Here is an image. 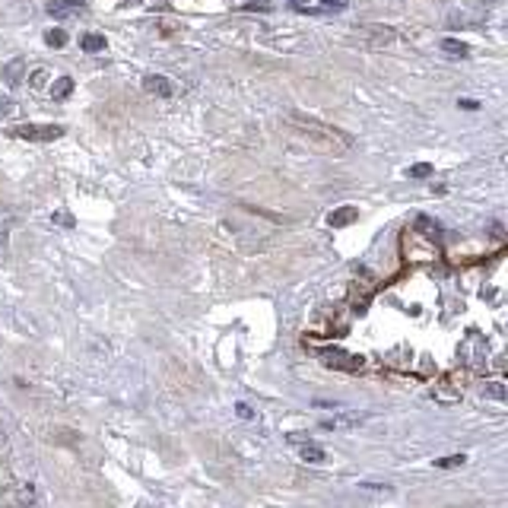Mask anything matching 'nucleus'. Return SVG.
Listing matches in <instances>:
<instances>
[{
  "label": "nucleus",
  "mask_w": 508,
  "mask_h": 508,
  "mask_svg": "<svg viewBox=\"0 0 508 508\" xmlns=\"http://www.w3.org/2000/svg\"><path fill=\"white\" fill-rule=\"evenodd\" d=\"M289 124L312 143L314 150H324V153H346L350 150L353 137L344 134V130H337V127L324 124V121H314V118H305V115H292Z\"/></svg>",
  "instance_id": "nucleus-1"
},
{
  "label": "nucleus",
  "mask_w": 508,
  "mask_h": 508,
  "mask_svg": "<svg viewBox=\"0 0 508 508\" xmlns=\"http://www.w3.org/2000/svg\"><path fill=\"white\" fill-rule=\"evenodd\" d=\"M356 35L369 48H388L397 42V32L391 26H356Z\"/></svg>",
  "instance_id": "nucleus-2"
},
{
  "label": "nucleus",
  "mask_w": 508,
  "mask_h": 508,
  "mask_svg": "<svg viewBox=\"0 0 508 508\" xmlns=\"http://www.w3.org/2000/svg\"><path fill=\"white\" fill-rule=\"evenodd\" d=\"M321 362L324 366H330V369H344V372H356V369H362V359L350 356V353H344V350H324Z\"/></svg>",
  "instance_id": "nucleus-3"
},
{
  "label": "nucleus",
  "mask_w": 508,
  "mask_h": 508,
  "mask_svg": "<svg viewBox=\"0 0 508 508\" xmlns=\"http://www.w3.org/2000/svg\"><path fill=\"white\" fill-rule=\"evenodd\" d=\"M60 134H64V127H42V124H23V127H16V137H23V140H38V143L58 140Z\"/></svg>",
  "instance_id": "nucleus-4"
},
{
  "label": "nucleus",
  "mask_w": 508,
  "mask_h": 508,
  "mask_svg": "<svg viewBox=\"0 0 508 508\" xmlns=\"http://www.w3.org/2000/svg\"><path fill=\"white\" fill-rule=\"evenodd\" d=\"M143 90H146V96L169 99L175 92V86H172V80H165V76H159V74H150L146 80H143Z\"/></svg>",
  "instance_id": "nucleus-5"
},
{
  "label": "nucleus",
  "mask_w": 508,
  "mask_h": 508,
  "mask_svg": "<svg viewBox=\"0 0 508 508\" xmlns=\"http://www.w3.org/2000/svg\"><path fill=\"white\" fill-rule=\"evenodd\" d=\"M299 457L305 464H328V451H324L321 445H314V441H299Z\"/></svg>",
  "instance_id": "nucleus-6"
},
{
  "label": "nucleus",
  "mask_w": 508,
  "mask_h": 508,
  "mask_svg": "<svg viewBox=\"0 0 508 508\" xmlns=\"http://www.w3.org/2000/svg\"><path fill=\"white\" fill-rule=\"evenodd\" d=\"M356 219H359V210L356 207H337L334 213L328 217V223L334 226V229H344V226L356 223Z\"/></svg>",
  "instance_id": "nucleus-7"
},
{
  "label": "nucleus",
  "mask_w": 508,
  "mask_h": 508,
  "mask_svg": "<svg viewBox=\"0 0 508 508\" xmlns=\"http://www.w3.org/2000/svg\"><path fill=\"white\" fill-rule=\"evenodd\" d=\"M366 416H359V413H340V416H334V419H324L321 426L324 429H350V426H359Z\"/></svg>",
  "instance_id": "nucleus-8"
},
{
  "label": "nucleus",
  "mask_w": 508,
  "mask_h": 508,
  "mask_svg": "<svg viewBox=\"0 0 508 508\" xmlns=\"http://www.w3.org/2000/svg\"><path fill=\"white\" fill-rule=\"evenodd\" d=\"M483 397L499 400V404H508V384H502V381H486V384H483Z\"/></svg>",
  "instance_id": "nucleus-9"
},
{
  "label": "nucleus",
  "mask_w": 508,
  "mask_h": 508,
  "mask_svg": "<svg viewBox=\"0 0 508 508\" xmlns=\"http://www.w3.org/2000/svg\"><path fill=\"white\" fill-rule=\"evenodd\" d=\"M13 213L10 210H0V248H7L10 242V229H13Z\"/></svg>",
  "instance_id": "nucleus-10"
},
{
  "label": "nucleus",
  "mask_w": 508,
  "mask_h": 508,
  "mask_svg": "<svg viewBox=\"0 0 508 508\" xmlns=\"http://www.w3.org/2000/svg\"><path fill=\"white\" fill-rule=\"evenodd\" d=\"M80 45H83V51H90V54L92 51H105V48H108V45H105V35H92V32H86V35L80 38Z\"/></svg>",
  "instance_id": "nucleus-11"
},
{
  "label": "nucleus",
  "mask_w": 508,
  "mask_h": 508,
  "mask_svg": "<svg viewBox=\"0 0 508 508\" xmlns=\"http://www.w3.org/2000/svg\"><path fill=\"white\" fill-rule=\"evenodd\" d=\"M70 92H74V80H70V76H60V80L51 86V99H67Z\"/></svg>",
  "instance_id": "nucleus-12"
},
{
  "label": "nucleus",
  "mask_w": 508,
  "mask_h": 508,
  "mask_svg": "<svg viewBox=\"0 0 508 508\" xmlns=\"http://www.w3.org/2000/svg\"><path fill=\"white\" fill-rule=\"evenodd\" d=\"M441 51H445V54H461V58H467V45H464V42H457V38H445V42H441Z\"/></svg>",
  "instance_id": "nucleus-13"
},
{
  "label": "nucleus",
  "mask_w": 508,
  "mask_h": 508,
  "mask_svg": "<svg viewBox=\"0 0 508 508\" xmlns=\"http://www.w3.org/2000/svg\"><path fill=\"white\" fill-rule=\"evenodd\" d=\"M45 42L51 48H64V45H67V32H64V29H48L45 32Z\"/></svg>",
  "instance_id": "nucleus-14"
},
{
  "label": "nucleus",
  "mask_w": 508,
  "mask_h": 508,
  "mask_svg": "<svg viewBox=\"0 0 508 508\" xmlns=\"http://www.w3.org/2000/svg\"><path fill=\"white\" fill-rule=\"evenodd\" d=\"M83 0H48V10H51L54 16H60L64 10H70V7H80Z\"/></svg>",
  "instance_id": "nucleus-15"
},
{
  "label": "nucleus",
  "mask_w": 508,
  "mask_h": 508,
  "mask_svg": "<svg viewBox=\"0 0 508 508\" xmlns=\"http://www.w3.org/2000/svg\"><path fill=\"white\" fill-rule=\"evenodd\" d=\"M464 461H467L464 455H448V457H439V461H435V467H441V471H451V467H464Z\"/></svg>",
  "instance_id": "nucleus-16"
},
{
  "label": "nucleus",
  "mask_w": 508,
  "mask_h": 508,
  "mask_svg": "<svg viewBox=\"0 0 508 508\" xmlns=\"http://www.w3.org/2000/svg\"><path fill=\"white\" fill-rule=\"evenodd\" d=\"M23 76V60H13V64H7V74H3V80L10 83V86H16V80Z\"/></svg>",
  "instance_id": "nucleus-17"
},
{
  "label": "nucleus",
  "mask_w": 508,
  "mask_h": 508,
  "mask_svg": "<svg viewBox=\"0 0 508 508\" xmlns=\"http://www.w3.org/2000/svg\"><path fill=\"white\" fill-rule=\"evenodd\" d=\"M429 175H432V165H429V162L410 165V178H429Z\"/></svg>",
  "instance_id": "nucleus-18"
},
{
  "label": "nucleus",
  "mask_w": 508,
  "mask_h": 508,
  "mask_svg": "<svg viewBox=\"0 0 508 508\" xmlns=\"http://www.w3.org/2000/svg\"><path fill=\"white\" fill-rule=\"evenodd\" d=\"M235 413H239V419H254V410L248 404H235Z\"/></svg>",
  "instance_id": "nucleus-19"
},
{
  "label": "nucleus",
  "mask_w": 508,
  "mask_h": 508,
  "mask_svg": "<svg viewBox=\"0 0 508 508\" xmlns=\"http://www.w3.org/2000/svg\"><path fill=\"white\" fill-rule=\"evenodd\" d=\"M321 3H324V7H334V10H344L350 0H321Z\"/></svg>",
  "instance_id": "nucleus-20"
},
{
  "label": "nucleus",
  "mask_w": 508,
  "mask_h": 508,
  "mask_svg": "<svg viewBox=\"0 0 508 508\" xmlns=\"http://www.w3.org/2000/svg\"><path fill=\"white\" fill-rule=\"evenodd\" d=\"M292 3H302V0H292Z\"/></svg>",
  "instance_id": "nucleus-21"
}]
</instances>
